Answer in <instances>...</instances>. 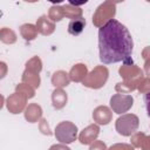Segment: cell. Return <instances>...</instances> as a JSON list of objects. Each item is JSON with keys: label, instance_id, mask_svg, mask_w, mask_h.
<instances>
[{"label": "cell", "instance_id": "1", "mask_svg": "<svg viewBox=\"0 0 150 150\" xmlns=\"http://www.w3.org/2000/svg\"><path fill=\"white\" fill-rule=\"evenodd\" d=\"M134 41L128 28L116 19H110L98 29L100 60L105 64L132 63Z\"/></svg>", "mask_w": 150, "mask_h": 150}, {"label": "cell", "instance_id": "2", "mask_svg": "<svg viewBox=\"0 0 150 150\" xmlns=\"http://www.w3.org/2000/svg\"><path fill=\"white\" fill-rule=\"evenodd\" d=\"M84 27H86V20L83 18H79V19H75V20L69 22L68 32L71 35H80L83 32Z\"/></svg>", "mask_w": 150, "mask_h": 150}, {"label": "cell", "instance_id": "3", "mask_svg": "<svg viewBox=\"0 0 150 150\" xmlns=\"http://www.w3.org/2000/svg\"><path fill=\"white\" fill-rule=\"evenodd\" d=\"M144 102H145V108H146V114L150 117V91L145 94L144 96Z\"/></svg>", "mask_w": 150, "mask_h": 150}, {"label": "cell", "instance_id": "4", "mask_svg": "<svg viewBox=\"0 0 150 150\" xmlns=\"http://www.w3.org/2000/svg\"><path fill=\"white\" fill-rule=\"evenodd\" d=\"M68 2L73 6H81L88 2V0H68Z\"/></svg>", "mask_w": 150, "mask_h": 150}, {"label": "cell", "instance_id": "5", "mask_svg": "<svg viewBox=\"0 0 150 150\" xmlns=\"http://www.w3.org/2000/svg\"><path fill=\"white\" fill-rule=\"evenodd\" d=\"M48 1H50L52 4H61L63 0H48Z\"/></svg>", "mask_w": 150, "mask_h": 150}]
</instances>
